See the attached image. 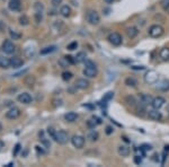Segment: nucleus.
<instances>
[{"mask_svg": "<svg viewBox=\"0 0 169 167\" xmlns=\"http://www.w3.org/2000/svg\"><path fill=\"white\" fill-rule=\"evenodd\" d=\"M47 133H49L50 137H52L53 139H54V137H56V130H54V129H53V128H49V129H47Z\"/></svg>", "mask_w": 169, "mask_h": 167, "instance_id": "obj_41", "label": "nucleus"}, {"mask_svg": "<svg viewBox=\"0 0 169 167\" xmlns=\"http://www.w3.org/2000/svg\"><path fill=\"white\" fill-rule=\"evenodd\" d=\"M124 84L127 86V87H132V88H135L138 86V80L133 77H127L125 80H124Z\"/></svg>", "mask_w": 169, "mask_h": 167, "instance_id": "obj_22", "label": "nucleus"}, {"mask_svg": "<svg viewBox=\"0 0 169 167\" xmlns=\"http://www.w3.org/2000/svg\"><path fill=\"white\" fill-rule=\"evenodd\" d=\"M78 48V42H72L70 43V44H68V46H67V49L70 50V51H73V50H76Z\"/></svg>", "mask_w": 169, "mask_h": 167, "instance_id": "obj_39", "label": "nucleus"}, {"mask_svg": "<svg viewBox=\"0 0 169 167\" xmlns=\"http://www.w3.org/2000/svg\"><path fill=\"white\" fill-rule=\"evenodd\" d=\"M19 115H20V111L19 108L17 107H11L9 111L6 113V116L8 119H10V120H15V119H17Z\"/></svg>", "mask_w": 169, "mask_h": 167, "instance_id": "obj_11", "label": "nucleus"}, {"mask_svg": "<svg viewBox=\"0 0 169 167\" xmlns=\"http://www.w3.org/2000/svg\"><path fill=\"white\" fill-rule=\"evenodd\" d=\"M98 124H101V119H99L98 116H96V115L87 121V127L89 129H95Z\"/></svg>", "mask_w": 169, "mask_h": 167, "instance_id": "obj_12", "label": "nucleus"}, {"mask_svg": "<svg viewBox=\"0 0 169 167\" xmlns=\"http://www.w3.org/2000/svg\"><path fill=\"white\" fill-rule=\"evenodd\" d=\"M75 86H76V88L86 89V88H88V86H89V81H88L86 78H79V79H77Z\"/></svg>", "mask_w": 169, "mask_h": 167, "instance_id": "obj_15", "label": "nucleus"}, {"mask_svg": "<svg viewBox=\"0 0 169 167\" xmlns=\"http://www.w3.org/2000/svg\"><path fill=\"white\" fill-rule=\"evenodd\" d=\"M152 101H153V97L151 95H148V94H142L140 97V104L141 105H144V106H148V105H151L152 104Z\"/></svg>", "mask_w": 169, "mask_h": 167, "instance_id": "obj_16", "label": "nucleus"}, {"mask_svg": "<svg viewBox=\"0 0 169 167\" xmlns=\"http://www.w3.org/2000/svg\"><path fill=\"white\" fill-rule=\"evenodd\" d=\"M35 148H36V151H37V154H39V155H44V154H45V151L43 150L42 147H39V146H36Z\"/></svg>", "mask_w": 169, "mask_h": 167, "instance_id": "obj_45", "label": "nucleus"}, {"mask_svg": "<svg viewBox=\"0 0 169 167\" xmlns=\"http://www.w3.org/2000/svg\"><path fill=\"white\" fill-rule=\"evenodd\" d=\"M86 58H87V56H86V53L84 52H79L77 56H75V59H76V62L77 63H80V62H84L86 61Z\"/></svg>", "mask_w": 169, "mask_h": 167, "instance_id": "obj_27", "label": "nucleus"}, {"mask_svg": "<svg viewBox=\"0 0 169 167\" xmlns=\"http://www.w3.org/2000/svg\"><path fill=\"white\" fill-rule=\"evenodd\" d=\"M122 139H124V141H125V142H129V140H127L126 137H122Z\"/></svg>", "mask_w": 169, "mask_h": 167, "instance_id": "obj_53", "label": "nucleus"}, {"mask_svg": "<svg viewBox=\"0 0 169 167\" xmlns=\"http://www.w3.org/2000/svg\"><path fill=\"white\" fill-rule=\"evenodd\" d=\"M25 84H26L27 86H29V87H32L33 85H34V82H35V78L33 77V76H26V78H25Z\"/></svg>", "mask_w": 169, "mask_h": 167, "instance_id": "obj_30", "label": "nucleus"}, {"mask_svg": "<svg viewBox=\"0 0 169 167\" xmlns=\"http://www.w3.org/2000/svg\"><path fill=\"white\" fill-rule=\"evenodd\" d=\"M160 6L163 10H169V0H161L160 1Z\"/></svg>", "mask_w": 169, "mask_h": 167, "instance_id": "obj_38", "label": "nucleus"}, {"mask_svg": "<svg viewBox=\"0 0 169 167\" xmlns=\"http://www.w3.org/2000/svg\"><path fill=\"white\" fill-rule=\"evenodd\" d=\"M84 65H86V67H96V63L94 61H91V60H86Z\"/></svg>", "mask_w": 169, "mask_h": 167, "instance_id": "obj_43", "label": "nucleus"}, {"mask_svg": "<svg viewBox=\"0 0 169 167\" xmlns=\"http://www.w3.org/2000/svg\"><path fill=\"white\" fill-rule=\"evenodd\" d=\"M8 7L13 11H19L20 8H22V1L20 0H9Z\"/></svg>", "mask_w": 169, "mask_h": 167, "instance_id": "obj_13", "label": "nucleus"}, {"mask_svg": "<svg viewBox=\"0 0 169 167\" xmlns=\"http://www.w3.org/2000/svg\"><path fill=\"white\" fill-rule=\"evenodd\" d=\"M163 32H165L163 27L161 25H158V24H155L152 26H150L149 28V35L153 39H158L160 36H163Z\"/></svg>", "mask_w": 169, "mask_h": 167, "instance_id": "obj_3", "label": "nucleus"}, {"mask_svg": "<svg viewBox=\"0 0 169 167\" xmlns=\"http://www.w3.org/2000/svg\"><path fill=\"white\" fill-rule=\"evenodd\" d=\"M9 34H10V36H11V39H14V40H19L20 39V34L15 32V31H10Z\"/></svg>", "mask_w": 169, "mask_h": 167, "instance_id": "obj_40", "label": "nucleus"}, {"mask_svg": "<svg viewBox=\"0 0 169 167\" xmlns=\"http://www.w3.org/2000/svg\"><path fill=\"white\" fill-rule=\"evenodd\" d=\"M138 34H139V30H138L135 26H131V27H127L126 28V35L127 37H130V39H134V37H137Z\"/></svg>", "mask_w": 169, "mask_h": 167, "instance_id": "obj_19", "label": "nucleus"}, {"mask_svg": "<svg viewBox=\"0 0 169 167\" xmlns=\"http://www.w3.org/2000/svg\"><path fill=\"white\" fill-rule=\"evenodd\" d=\"M24 65V61L20 58L18 56H14L10 59V66L13 67V68H19Z\"/></svg>", "mask_w": 169, "mask_h": 167, "instance_id": "obj_20", "label": "nucleus"}, {"mask_svg": "<svg viewBox=\"0 0 169 167\" xmlns=\"http://www.w3.org/2000/svg\"><path fill=\"white\" fill-rule=\"evenodd\" d=\"M148 118L152 121H160L163 119V114H161V112H159V110L152 108L148 112Z\"/></svg>", "mask_w": 169, "mask_h": 167, "instance_id": "obj_7", "label": "nucleus"}, {"mask_svg": "<svg viewBox=\"0 0 169 167\" xmlns=\"http://www.w3.org/2000/svg\"><path fill=\"white\" fill-rule=\"evenodd\" d=\"M166 103V99L161 97V96H158V97H155L152 101V107L153 108H157V110H160V108L163 107V105Z\"/></svg>", "mask_w": 169, "mask_h": 167, "instance_id": "obj_10", "label": "nucleus"}, {"mask_svg": "<svg viewBox=\"0 0 169 167\" xmlns=\"http://www.w3.org/2000/svg\"><path fill=\"white\" fill-rule=\"evenodd\" d=\"M2 51L7 54H11L15 52V45L10 41H6L2 45Z\"/></svg>", "mask_w": 169, "mask_h": 167, "instance_id": "obj_14", "label": "nucleus"}, {"mask_svg": "<svg viewBox=\"0 0 169 167\" xmlns=\"http://www.w3.org/2000/svg\"><path fill=\"white\" fill-rule=\"evenodd\" d=\"M157 89L161 90V92H168L169 90V80L168 79H163V80H158L157 81Z\"/></svg>", "mask_w": 169, "mask_h": 167, "instance_id": "obj_9", "label": "nucleus"}, {"mask_svg": "<svg viewBox=\"0 0 169 167\" xmlns=\"http://www.w3.org/2000/svg\"><path fill=\"white\" fill-rule=\"evenodd\" d=\"M59 65H60L62 68H67V67H69V65H71V63L69 62V60L67 59V56H64V58H62V59L59 61Z\"/></svg>", "mask_w": 169, "mask_h": 167, "instance_id": "obj_33", "label": "nucleus"}, {"mask_svg": "<svg viewBox=\"0 0 169 167\" xmlns=\"http://www.w3.org/2000/svg\"><path fill=\"white\" fill-rule=\"evenodd\" d=\"M72 78V73L70 71H63L62 72V79L64 81H69Z\"/></svg>", "mask_w": 169, "mask_h": 167, "instance_id": "obj_34", "label": "nucleus"}, {"mask_svg": "<svg viewBox=\"0 0 169 167\" xmlns=\"http://www.w3.org/2000/svg\"><path fill=\"white\" fill-rule=\"evenodd\" d=\"M160 59L163 61H169V48H163L159 53Z\"/></svg>", "mask_w": 169, "mask_h": 167, "instance_id": "obj_24", "label": "nucleus"}, {"mask_svg": "<svg viewBox=\"0 0 169 167\" xmlns=\"http://www.w3.org/2000/svg\"><path fill=\"white\" fill-rule=\"evenodd\" d=\"M125 102L129 105H131V106H135L137 105V101H135V98H134L133 96H127L126 98H125Z\"/></svg>", "mask_w": 169, "mask_h": 167, "instance_id": "obj_35", "label": "nucleus"}, {"mask_svg": "<svg viewBox=\"0 0 169 167\" xmlns=\"http://www.w3.org/2000/svg\"><path fill=\"white\" fill-rule=\"evenodd\" d=\"M140 150L143 151V152L150 151V150H152V146H151V144H141Z\"/></svg>", "mask_w": 169, "mask_h": 167, "instance_id": "obj_36", "label": "nucleus"}, {"mask_svg": "<svg viewBox=\"0 0 169 167\" xmlns=\"http://www.w3.org/2000/svg\"><path fill=\"white\" fill-rule=\"evenodd\" d=\"M0 67L1 68H9L10 66V59H8V58H3V56H0Z\"/></svg>", "mask_w": 169, "mask_h": 167, "instance_id": "obj_26", "label": "nucleus"}, {"mask_svg": "<svg viewBox=\"0 0 169 167\" xmlns=\"http://www.w3.org/2000/svg\"><path fill=\"white\" fill-rule=\"evenodd\" d=\"M84 142H86V140H84V138L82 136H73L71 138L72 146L75 148H77V149H81L84 146Z\"/></svg>", "mask_w": 169, "mask_h": 167, "instance_id": "obj_6", "label": "nucleus"}, {"mask_svg": "<svg viewBox=\"0 0 169 167\" xmlns=\"http://www.w3.org/2000/svg\"><path fill=\"white\" fill-rule=\"evenodd\" d=\"M0 131H1V124H0Z\"/></svg>", "mask_w": 169, "mask_h": 167, "instance_id": "obj_55", "label": "nucleus"}, {"mask_svg": "<svg viewBox=\"0 0 169 167\" xmlns=\"http://www.w3.org/2000/svg\"><path fill=\"white\" fill-rule=\"evenodd\" d=\"M87 139H89V141H91V142H95V141H97L99 139V133L97 131L93 130V131H90L87 134Z\"/></svg>", "mask_w": 169, "mask_h": 167, "instance_id": "obj_25", "label": "nucleus"}, {"mask_svg": "<svg viewBox=\"0 0 169 167\" xmlns=\"http://www.w3.org/2000/svg\"><path fill=\"white\" fill-rule=\"evenodd\" d=\"M114 132V128L113 127H111V125H108V127H106V130H105V133L107 134V136H109V134H112Z\"/></svg>", "mask_w": 169, "mask_h": 167, "instance_id": "obj_42", "label": "nucleus"}, {"mask_svg": "<svg viewBox=\"0 0 169 167\" xmlns=\"http://www.w3.org/2000/svg\"><path fill=\"white\" fill-rule=\"evenodd\" d=\"M62 1H63V0H51V3H52L53 7H56L59 6L60 3H62Z\"/></svg>", "mask_w": 169, "mask_h": 167, "instance_id": "obj_44", "label": "nucleus"}, {"mask_svg": "<svg viewBox=\"0 0 169 167\" xmlns=\"http://www.w3.org/2000/svg\"><path fill=\"white\" fill-rule=\"evenodd\" d=\"M64 119H65V121L67 122L72 123V122L77 121V119H78V114L75 113V112H69V113H67V114L64 115Z\"/></svg>", "mask_w": 169, "mask_h": 167, "instance_id": "obj_23", "label": "nucleus"}, {"mask_svg": "<svg viewBox=\"0 0 169 167\" xmlns=\"http://www.w3.org/2000/svg\"><path fill=\"white\" fill-rule=\"evenodd\" d=\"M53 102H54V104H53V105H54L56 107H58V106H61V105H62V101H61V99H56V101H53Z\"/></svg>", "mask_w": 169, "mask_h": 167, "instance_id": "obj_48", "label": "nucleus"}, {"mask_svg": "<svg viewBox=\"0 0 169 167\" xmlns=\"http://www.w3.org/2000/svg\"><path fill=\"white\" fill-rule=\"evenodd\" d=\"M60 15H61L62 17H69L70 15H71V8L68 6V5H64V6H62L61 8H60Z\"/></svg>", "mask_w": 169, "mask_h": 167, "instance_id": "obj_21", "label": "nucleus"}, {"mask_svg": "<svg viewBox=\"0 0 169 167\" xmlns=\"http://www.w3.org/2000/svg\"><path fill=\"white\" fill-rule=\"evenodd\" d=\"M105 2L107 3V5H111V3H113L114 2V0H104Z\"/></svg>", "mask_w": 169, "mask_h": 167, "instance_id": "obj_51", "label": "nucleus"}, {"mask_svg": "<svg viewBox=\"0 0 169 167\" xmlns=\"http://www.w3.org/2000/svg\"><path fill=\"white\" fill-rule=\"evenodd\" d=\"M107 40H108V42L114 46H120L121 44H122V42H123V37H122V35H121L120 33H116V32H113V33L109 34Z\"/></svg>", "mask_w": 169, "mask_h": 167, "instance_id": "obj_4", "label": "nucleus"}, {"mask_svg": "<svg viewBox=\"0 0 169 167\" xmlns=\"http://www.w3.org/2000/svg\"><path fill=\"white\" fill-rule=\"evenodd\" d=\"M165 151H166V152L169 151V144H166V146H165Z\"/></svg>", "mask_w": 169, "mask_h": 167, "instance_id": "obj_52", "label": "nucleus"}, {"mask_svg": "<svg viewBox=\"0 0 169 167\" xmlns=\"http://www.w3.org/2000/svg\"><path fill=\"white\" fill-rule=\"evenodd\" d=\"M134 163L137 165H140L141 163H142V158H140L139 156H135V157H134Z\"/></svg>", "mask_w": 169, "mask_h": 167, "instance_id": "obj_46", "label": "nucleus"}, {"mask_svg": "<svg viewBox=\"0 0 169 167\" xmlns=\"http://www.w3.org/2000/svg\"><path fill=\"white\" fill-rule=\"evenodd\" d=\"M114 97V93L113 92H108L106 95L104 96V98H103V101H101V103H105L106 104V102H108V101H111L112 98Z\"/></svg>", "mask_w": 169, "mask_h": 167, "instance_id": "obj_37", "label": "nucleus"}, {"mask_svg": "<svg viewBox=\"0 0 169 167\" xmlns=\"http://www.w3.org/2000/svg\"><path fill=\"white\" fill-rule=\"evenodd\" d=\"M159 80V75L158 72L155 71V70H149L144 75V81L148 84V85H155L157 84V81Z\"/></svg>", "mask_w": 169, "mask_h": 167, "instance_id": "obj_2", "label": "nucleus"}, {"mask_svg": "<svg viewBox=\"0 0 169 167\" xmlns=\"http://www.w3.org/2000/svg\"><path fill=\"white\" fill-rule=\"evenodd\" d=\"M19 24L22 25V26H27L29 24V19L28 17L25 16V15H23V16L19 17Z\"/></svg>", "mask_w": 169, "mask_h": 167, "instance_id": "obj_32", "label": "nucleus"}, {"mask_svg": "<svg viewBox=\"0 0 169 167\" xmlns=\"http://www.w3.org/2000/svg\"><path fill=\"white\" fill-rule=\"evenodd\" d=\"M131 68L133 69V70H143V69H146V67H143V66H133V67H131Z\"/></svg>", "mask_w": 169, "mask_h": 167, "instance_id": "obj_49", "label": "nucleus"}, {"mask_svg": "<svg viewBox=\"0 0 169 167\" xmlns=\"http://www.w3.org/2000/svg\"><path fill=\"white\" fill-rule=\"evenodd\" d=\"M18 101L23 104H29V103H32V96L29 95L28 93H23V94L18 95Z\"/></svg>", "mask_w": 169, "mask_h": 167, "instance_id": "obj_17", "label": "nucleus"}, {"mask_svg": "<svg viewBox=\"0 0 169 167\" xmlns=\"http://www.w3.org/2000/svg\"><path fill=\"white\" fill-rule=\"evenodd\" d=\"M68 139H69V136L64 130H60L59 132H56V137H54V140L60 144H67V142H68Z\"/></svg>", "mask_w": 169, "mask_h": 167, "instance_id": "obj_5", "label": "nucleus"}, {"mask_svg": "<svg viewBox=\"0 0 169 167\" xmlns=\"http://www.w3.org/2000/svg\"><path fill=\"white\" fill-rule=\"evenodd\" d=\"M43 132H39V137H41V141H42V144H44V146H45L46 148H50L51 147V142H50L49 140H47V139H46L45 137H44V136H43Z\"/></svg>", "mask_w": 169, "mask_h": 167, "instance_id": "obj_31", "label": "nucleus"}, {"mask_svg": "<svg viewBox=\"0 0 169 167\" xmlns=\"http://www.w3.org/2000/svg\"><path fill=\"white\" fill-rule=\"evenodd\" d=\"M5 28H6V25L3 26L2 22H0V31H1V32H3V31H5Z\"/></svg>", "mask_w": 169, "mask_h": 167, "instance_id": "obj_50", "label": "nucleus"}, {"mask_svg": "<svg viewBox=\"0 0 169 167\" xmlns=\"http://www.w3.org/2000/svg\"><path fill=\"white\" fill-rule=\"evenodd\" d=\"M84 75L88 78H94L97 76V67H86L84 69Z\"/></svg>", "mask_w": 169, "mask_h": 167, "instance_id": "obj_8", "label": "nucleus"}, {"mask_svg": "<svg viewBox=\"0 0 169 167\" xmlns=\"http://www.w3.org/2000/svg\"><path fill=\"white\" fill-rule=\"evenodd\" d=\"M19 150H20V144H17L16 147H15V150H14V156H16V155L18 154V151H19Z\"/></svg>", "mask_w": 169, "mask_h": 167, "instance_id": "obj_47", "label": "nucleus"}, {"mask_svg": "<svg viewBox=\"0 0 169 167\" xmlns=\"http://www.w3.org/2000/svg\"><path fill=\"white\" fill-rule=\"evenodd\" d=\"M86 20L88 22V24H90L93 26H96V25L101 23V16L96 10L89 9L86 13Z\"/></svg>", "mask_w": 169, "mask_h": 167, "instance_id": "obj_1", "label": "nucleus"}, {"mask_svg": "<svg viewBox=\"0 0 169 167\" xmlns=\"http://www.w3.org/2000/svg\"><path fill=\"white\" fill-rule=\"evenodd\" d=\"M2 147H3V144H2V142H0V149H1Z\"/></svg>", "mask_w": 169, "mask_h": 167, "instance_id": "obj_54", "label": "nucleus"}, {"mask_svg": "<svg viewBox=\"0 0 169 167\" xmlns=\"http://www.w3.org/2000/svg\"><path fill=\"white\" fill-rule=\"evenodd\" d=\"M56 49V45H51V46H46L44 49L41 50V54H49V53H52L54 52Z\"/></svg>", "mask_w": 169, "mask_h": 167, "instance_id": "obj_28", "label": "nucleus"}, {"mask_svg": "<svg viewBox=\"0 0 169 167\" xmlns=\"http://www.w3.org/2000/svg\"><path fill=\"white\" fill-rule=\"evenodd\" d=\"M34 10H35V13L42 14L43 10H44V6H43V3L39 2V1H36V2L34 3Z\"/></svg>", "mask_w": 169, "mask_h": 167, "instance_id": "obj_29", "label": "nucleus"}, {"mask_svg": "<svg viewBox=\"0 0 169 167\" xmlns=\"http://www.w3.org/2000/svg\"><path fill=\"white\" fill-rule=\"evenodd\" d=\"M117 152H118V155L122 156V157H127V156L130 155L131 150H130V148L127 147V146L122 144V146H120V147L117 148Z\"/></svg>", "mask_w": 169, "mask_h": 167, "instance_id": "obj_18", "label": "nucleus"}]
</instances>
